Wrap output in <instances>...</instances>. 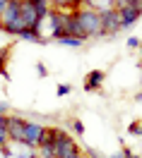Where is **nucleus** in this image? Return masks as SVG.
Wrapping results in <instances>:
<instances>
[{
	"mask_svg": "<svg viewBox=\"0 0 142 158\" xmlns=\"http://www.w3.org/2000/svg\"><path fill=\"white\" fill-rule=\"evenodd\" d=\"M75 15V19H77V24L82 27V31H84V36L87 39H91V36H101V17H99V10H75L72 12Z\"/></svg>",
	"mask_w": 142,
	"mask_h": 158,
	"instance_id": "nucleus-1",
	"label": "nucleus"
},
{
	"mask_svg": "<svg viewBox=\"0 0 142 158\" xmlns=\"http://www.w3.org/2000/svg\"><path fill=\"white\" fill-rule=\"evenodd\" d=\"M99 17H101V36H106V34H118V31L123 29L121 27V17H118V12H116V7H113V2L109 5V7L99 10Z\"/></svg>",
	"mask_w": 142,
	"mask_h": 158,
	"instance_id": "nucleus-2",
	"label": "nucleus"
},
{
	"mask_svg": "<svg viewBox=\"0 0 142 158\" xmlns=\"http://www.w3.org/2000/svg\"><path fill=\"white\" fill-rule=\"evenodd\" d=\"M80 148H77V141L68 134V132H58V139H55V144H53V153H55V158H65L70 156V153H77Z\"/></svg>",
	"mask_w": 142,
	"mask_h": 158,
	"instance_id": "nucleus-3",
	"label": "nucleus"
},
{
	"mask_svg": "<svg viewBox=\"0 0 142 158\" xmlns=\"http://www.w3.org/2000/svg\"><path fill=\"white\" fill-rule=\"evenodd\" d=\"M24 127H27V120L24 118H20V115H7L5 132H7V139H10V141L22 144V141H24Z\"/></svg>",
	"mask_w": 142,
	"mask_h": 158,
	"instance_id": "nucleus-4",
	"label": "nucleus"
},
{
	"mask_svg": "<svg viewBox=\"0 0 142 158\" xmlns=\"http://www.w3.org/2000/svg\"><path fill=\"white\" fill-rule=\"evenodd\" d=\"M20 22L24 29H39V17H36V10H34L31 0L20 2Z\"/></svg>",
	"mask_w": 142,
	"mask_h": 158,
	"instance_id": "nucleus-5",
	"label": "nucleus"
},
{
	"mask_svg": "<svg viewBox=\"0 0 142 158\" xmlns=\"http://www.w3.org/2000/svg\"><path fill=\"white\" fill-rule=\"evenodd\" d=\"M41 134H43V125H39V122H29L27 120V127H24V146H31V148H36L39 146V139Z\"/></svg>",
	"mask_w": 142,
	"mask_h": 158,
	"instance_id": "nucleus-6",
	"label": "nucleus"
},
{
	"mask_svg": "<svg viewBox=\"0 0 142 158\" xmlns=\"http://www.w3.org/2000/svg\"><path fill=\"white\" fill-rule=\"evenodd\" d=\"M15 22H20V0H10L7 10L0 15V29H2V27H10Z\"/></svg>",
	"mask_w": 142,
	"mask_h": 158,
	"instance_id": "nucleus-7",
	"label": "nucleus"
},
{
	"mask_svg": "<svg viewBox=\"0 0 142 158\" xmlns=\"http://www.w3.org/2000/svg\"><path fill=\"white\" fill-rule=\"evenodd\" d=\"M104 79H106V72H101V69H91L89 74L84 77V91H96L104 84Z\"/></svg>",
	"mask_w": 142,
	"mask_h": 158,
	"instance_id": "nucleus-8",
	"label": "nucleus"
},
{
	"mask_svg": "<svg viewBox=\"0 0 142 158\" xmlns=\"http://www.w3.org/2000/svg\"><path fill=\"white\" fill-rule=\"evenodd\" d=\"M58 132H60V127H43V134H41V139H39V146H53L55 139H58Z\"/></svg>",
	"mask_w": 142,
	"mask_h": 158,
	"instance_id": "nucleus-9",
	"label": "nucleus"
},
{
	"mask_svg": "<svg viewBox=\"0 0 142 158\" xmlns=\"http://www.w3.org/2000/svg\"><path fill=\"white\" fill-rule=\"evenodd\" d=\"M31 2H34V10H36L39 22L43 19V17H48V12H51V2H46V0H31Z\"/></svg>",
	"mask_w": 142,
	"mask_h": 158,
	"instance_id": "nucleus-10",
	"label": "nucleus"
},
{
	"mask_svg": "<svg viewBox=\"0 0 142 158\" xmlns=\"http://www.w3.org/2000/svg\"><path fill=\"white\" fill-rule=\"evenodd\" d=\"M20 39H24V41H34V43H41L39 29H24V31L20 34Z\"/></svg>",
	"mask_w": 142,
	"mask_h": 158,
	"instance_id": "nucleus-11",
	"label": "nucleus"
},
{
	"mask_svg": "<svg viewBox=\"0 0 142 158\" xmlns=\"http://www.w3.org/2000/svg\"><path fill=\"white\" fill-rule=\"evenodd\" d=\"M58 43H63V46H70V48H80L84 41H80V39H72V36H60L58 39Z\"/></svg>",
	"mask_w": 142,
	"mask_h": 158,
	"instance_id": "nucleus-12",
	"label": "nucleus"
},
{
	"mask_svg": "<svg viewBox=\"0 0 142 158\" xmlns=\"http://www.w3.org/2000/svg\"><path fill=\"white\" fill-rule=\"evenodd\" d=\"M39 158H55L53 146H39Z\"/></svg>",
	"mask_w": 142,
	"mask_h": 158,
	"instance_id": "nucleus-13",
	"label": "nucleus"
},
{
	"mask_svg": "<svg viewBox=\"0 0 142 158\" xmlns=\"http://www.w3.org/2000/svg\"><path fill=\"white\" fill-rule=\"evenodd\" d=\"M7 55H10V50H7V48L0 50V74H2V77H7V72H5V58H7Z\"/></svg>",
	"mask_w": 142,
	"mask_h": 158,
	"instance_id": "nucleus-14",
	"label": "nucleus"
},
{
	"mask_svg": "<svg viewBox=\"0 0 142 158\" xmlns=\"http://www.w3.org/2000/svg\"><path fill=\"white\" fill-rule=\"evenodd\" d=\"M72 129H75V134H77V137L84 134V125H82L80 120H72Z\"/></svg>",
	"mask_w": 142,
	"mask_h": 158,
	"instance_id": "nucleus-15",
	"label": "nucleus"
},
{
	"mask_svg": "<svg viewBox=\"0 0 142 158\" xmlns=\"http://www.w3.org/2000/svg\"><path fill=\"white\" fill-rule=\"evenodd\" d=\"M70 94V84H60L58 86V96H68Z\"/></svg>",
	"mask_w": 142,
	"mask_h": 158,
	"instance_id": "nucleus-16",
	"label": "nucleus"
},
{
	"mask_svg": "<svg viewBox=\"0 0 142 158\" xmlns=\"http://www.w3.org/2000/svg\"><path fill=\"white\" fill-rule=\"evenodd\" d=\"M7 141H10V139H7V132H5V129H0V148H5Z\"/></svg>",
	"mask_w": 142,
	"mask_h": 158,
	"instance_id": "nucleus-17",
	"label": "nucleus"
},
{
	"mask_svg": "<svg viewBox=\"0 0 142 158\" xmlns=\"http://www.w3.org/2000/svg\"><path fill=\"white\" fill-rule=\"evenodd\" d=\"M121 158H140L137 153H132L130 148H123V153H121Z\"/></svg>",
	"mask_w": 142,
	"mask_h": 158,
	"instance_id": "nucleus-18",
	"label": "nucleus"
},
{
	"mask_svg": "<svg viewBox=\"0 0 142 158\" xmlns=\"http://www.w3.org/2000/svg\"><path fill=\"white\" fill-rule=\"evenodd\" d=\"M128 132H130V134H142V125H130Z\"/></svg>",
	"mask_w": 142,
	"mask_h": 158,
	"instance_id": "nucleus-19",
	"label": "nucleus"
},
{
	"mask_svg": "<svg viewBox=\"0 0 142 158\" xmlns=\"http://www.w3.org/2000/svg\"><path fill=\"white\" fill-rule=\"evenodd\" d=\"M128 46H130V48H137V46H140V39L130 36V39H128Z\"/></svg>",
	"mask_w": 142,
	"mask_h": 158,
	"instance_id": "nucleus-20",
	"label": "nucleus"
},
{
	"mask_svg": "<svg viewBox=\"0 0 142 158\" xmlns=\"http://www.w3.org/2000/svg\"><path fill=\"white\" fill-rule=\"evenodd\" d=\"M7 5H10V0H0V15L7 10Z\"/></svg>",
	"mask_w": 142,
	"mask_h": 158,
	"instance_id": "nucleus-21",
	"label": "nucleus"
},
{
	"mask_svg": "<svg viewBox=\"0 0 142 158\" xmlns=\"http://www.w3.org/2000/svg\"><path fill=\"white\" fill-rule=\"evenodd\" d=\"M36 69H39V74H41V77H46V74H48V72H46V67H43L41 62H39V65H36Z\"/></svg>",
	"mask_w": 142,
	"mask_h": 158,
	"instance_id": "nucleus-22",
	"label": "nucleus"
},
{
	"mask_svg": "<svg viewBox=\"0 0 142 158\" xmlns=\"http://www.w3.org/2000/svg\"><path fill=\"white\" fill-rule=\"evenodd\" d=\"M5 113H7V103H0V118H2Z\"/></svg>",
	"mask_w": 142,
	"mask_h": 158,
	"instance_id": "nucleus-23",
	"label": "nucleus"
},
{
	"mask_svg": "<svg viewBox=\"0 0 142 158\" xmlns=\"http://www.w3.org/2000/svg\"><path fill=\"white\" fill-rule=\"evenodd\" d=\"M65 158H82V156H80V151H77V153H70V156H65Z\"/></svg>",
	"mask_w": 142,
	"mask_h": 158,
	"instance_id": "nucleus-24",
	"label": "nucleus"
},
{
	"mask_svg": "<svg viewBox=\"0 0 142 158\" xmlns=\"http://www.w3.org/2000/svg\"><path fill=\"white\" fill-rule=\"evenodd\" d=\"M135 101H140V103H142V94H137V96H135Z\"/></svg>",
	"mask_w": 142,
	"mask_h": 158,
	"instance_id": "nucleus-25",
	"label": "nucleus"
},
{
	"mask_svg": "<svg viewBox=\"0 0 142 158\" xmlns=\"http://www.w3.org/2000/svg\"><path fill=\"white\" fill-rule=\"evenodd\" d=\"M137 48H140V53H142V39H140V46H137Z\"/></svg>",
	"mask_w": 142,
	"mask_h": 158,
	"instance_id": "nucleus-26",
	"label": "nucleus"
},
{
	"mask_svg": "<svg viewBox=\"0 0 142 158\" xmlns=\"http://www.w3.org/2000/svg\"><path fill=\"white\" fill-rule=\"evenodd\" d=\"M140 67H142V60H140Z\"/></svg>",
	"mask_w": 142,
	"mask_h": 158,
	"instance_id": "nucleus-27",
	"label": "nucleus"
}]
</instances>
